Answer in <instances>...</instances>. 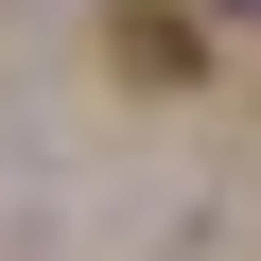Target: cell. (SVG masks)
Instances as JSON below:
<instances>
[]
</instances>
